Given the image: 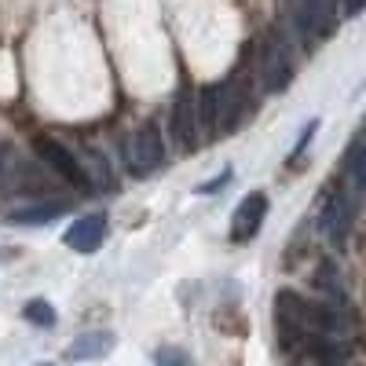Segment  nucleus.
<instances>
[{"instance_id":"f257e3e1","label":"nucleus","mask_w":366,"mask_h":366,"mask_svg":"<svg viewBox=\"0 0 366 366\" xmlns=\"http://www.w3.org/2000/svg\"><path fill=\"white\" fill-rule=\"evenodd\" d=\"M249 107V88H246V74L234 70L217 84H205L198 92V114H202V129L209 136H227L242 114Z\"/></svg>"},{"instance_id":"1a4fd4ad","label":"nucleus","mask_w":366,"mask_h":366,"mask_svg":"<svg viewBox=\"0 0 366 366\" xmlns=\"http://www.w3.org/2000/svg\"><path fill=\"white\" fill-rule=\"evenodd\" d=\"M63 212H66V202H41V205H26V209H11L8 212V220L11 224H29V227H34V224H48V220H55V217H63Z\"/></svg>"},{"instance_id":"f8f14e48","label":"nucleus","mask_w":366,"mask_h":366,"mask_svg":"<svg viewBox=\"0 0 366 366\" xmlns=\"http://www.w3.org/2000/svg\"><path fill=\"white\" fill-rule=\"evenodd\" d=\"M362 8H366V0H341V15H345V19L359 15Z\"/></svg>"},{"instance_id":"9d476101","label":"nucleus","mask_w":366,"mask_h":366,"mask_svg":"<svg viewBox=\"0 0 366 366\" xmlns=\"http://www.w3.org/2000/svg\"><path fill=\"white\" fill-rule=\"evenodd\" d=\"M114 348V333H84L81 341H74L70 345V359H99V355H107Z\"/></svg>"},{"instance_id":"20e7f679","label":"nucleus","mask_w":366,"mask_h":366,"mask_svg":"<svg viewBox=\"0 0 366 366\" xmlns=\"http://www.w3.org/2000/svg\"><path fill=\"white\" fill-rule=\"evenodd\" d=\"M165 158H169V147H165L162 129L154 125V121H143L129 139V172L136 179H143L150 172H158L165 165Z\"/></svg>"},{"instance_id":"6e6552de","label":"nucleus","mask_w":366,"mask_h":366,"mask_svg":"<svg viewBox=\"0 0 366 366\" xmlns=\"http://www.w3.org/2000/svg\"><path fill=\"white\" fill-rule=\"evenodd\" d=\"M107 217H99V212H92V217H81V220H74L70 227H66V234H63V242L70 249H77V253H96L99 246H103V238H107Z\"/></svg>"},{"instance_id":"423d86ee","label":"nucleus","mask_w":366,"mask_h":366,"mask_svg":"<svg viewBox=\"0 0 366 366\" xmlns=\"http://www.w3.org/2000/svg\"><path fill=\"white\" fill-rule=\"evenodd\" d=\"M198 132H205L202 129V114H198V92L183 88L176 96V103H172V136H176V143L183 150H198L202 147Z\"/></svg>"},{"instance_id":"39448f33","label":"nucleus","mask_w":366,"mask_h":366,"mask_svg":"<svg viewBox=\"0 0 366 366\" xmlns=\"http://www.w3.org/2000/svg\"><path fill=\"white\" fill-rule=\"evenodd\" d=\"M34 154H37L41 165H48L51 172H59L66 183H74V187H81V191L92 187V176H88L84 162L74 154V150H70L63 139H55V136H37V139H34Z\"/></svg>"},{"instance_id":"9b49d317","label":"nucleus","mask_w":366,"mask_h":366,"mask_svg":"<svg viewBox=\"0 0 366 366\" xmlns=\"http://www.w3.org/2000/svg\"><path fill=\"white\" fill-rule=\"evenodd\" d=\"M22 315L34 322V326H55V312H51V304H48V300H29Z\"/></svg>"},{"instance_id":"f03ea898","label":"nucleus","mask_w":366,"mask_h":366,"mask_svg":"<svg viewBox=\"0 0 366 366\" xmlns=\"http://www.w3.org/2000/svg\"><path fill=\"white\" fill-rule=\"evenodd\" d=\"M282 8L290 29L308 48H319L337 26V0H282Z\"/></svg>"},{"instance_id":"0eeeda50","label":"nucleus","mask_w":366,"mask_h":366,"mask_svg":"<svg viewBox=\"0 0 366 366\" xmlns=\"http://www.w3.org/2000/svg\"><path fill=\"white\" fill-rule=\"evenodd\" d=\"M264 220H267V194L264 191H249L246 198L238 202L234 217H231V242H234V246L253 242L260 234Z\"/></svg>"},{"instance_id":"7ed1b4c3","label":"nucleus","mask_w":366,"mask_h":366,"mask_svg":"<svg viewBox=\"0 0 366 366\" xmlns=\"http://www.w3.org/2000/svg\"><path fill=\"white\" fill-rule=\"evenodd\" d=\"M257 74L264 92H286L293 81V48H290V34L279 26H271L257 44Z\"/></svg>"}]
</instances>
